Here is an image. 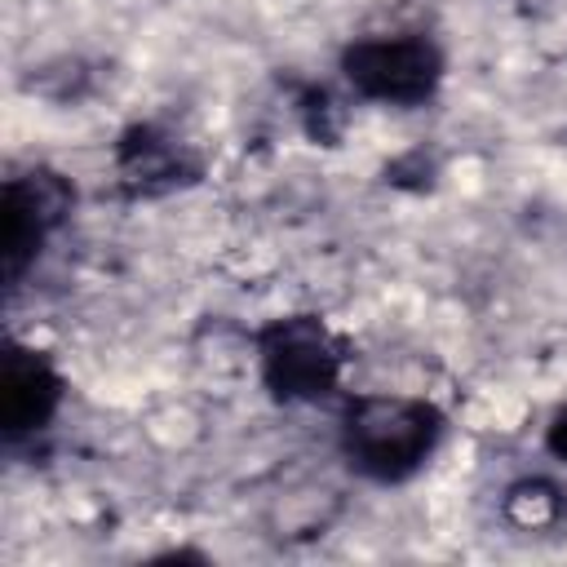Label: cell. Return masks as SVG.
Masks as SVG:
<instances>
[{
	"mask_svg": "<svg viewBox=\"0 0 567 567\" xmlns=\"http://www.w3.org/2000/svg\"><path fill=\"white\" fill-rule=\"evenodd\" d=\"M443 412L412 394H359L341 412V456L368 483H408L443 439Z\"/></svg>",
	"mask_w": 567,
	"mask_h": 567,
	"instance_id": "cell-1",
	"label": "cell"
},
{
	"mask_svg": "<svg viewBox=\"0 0 567 567\" xmlns=\"http://www.w3.org/2000/svg\"><path fill=\"white\" fill-rule=\"evenodd\" d=\"M257 368L275 403H319L341 385L346 341L319 315H279L257 332Z\"/></svg>",
	"mask_w": 567,
	"mask_h": 567,
	"instance_id": "cell-2",
	"label": "cell"
},
{
	"mask_svg": "<svg viewBox=\"0 0 567 567\" xmlns=\"http://www.w3.org/2000/svg\"><path fill=\"white\" fill-rule=\"evenodd\" d=\"M447 58L425 31L359 35L341 49L346 84L381 106H425L443 84Z\"/></svg>",
	"mask_w": 567,
	"mask_h": 567,
	"instance_id": "cell-3",
	"label": "cell"
},
{
	"mask_svg": "<svg viewBox=\"0 0 567 567\" xmlns=\"http://www.w3.org/2000/svg\"><path fill=\"white\" fill-rule=\"evenodd\" d=\"M75 208V186L53 168H31L4 182L0 204V261L9 292L22 284V275L35 266L44 244L58 235V226Z\"/></svg>",
	"mask_w": 567,
	"mask_h": 567,
	"instance_id": "cell-4",
	"label": "cell"
},
{
	"mask_svg": "<svg viewBox=\"0 0 567 567\" xmlns=\"http://www.w3.org/2000/svg\"><path fill=\"white\" fill-rule=\"evenodd\" d=\"M62 394H66V381L44 350L4 341V359H0V434H4V443H22V439H35L40 430H49V421L62 408Z\"/></svg>",
	"mask_w": 567,
	"mask_h": 567,
	"instance_id": "cell-5",
	"label": "cell"
},
{
	"mask_svg": "<svg viewBox=\"0 0 567 567\" xmlns=\"http://www.w3.org/2000/svg\"><path fill=\"white\" fill-rule=\"evenodd\" d=\"M115 159H120V177L133 195H159V190H173L177 182L195 177V159L186 155V146L151 124H133L120 137Z\"/></svg>",
	"mask_w": 567,
	"mask_h": 567,
	"instance_id": "cell-6",
	"label": "cell"
},
{
	"mask_svg": "<svg viewBox=\"0 0 567 567\" xmlns=\"http://www.w3.org/2000/svg\"><path fill=\"white\" fill-rule=\"evenodd\" d=\"M545 447H549L558 461H567V408H558V412L549 416V425H545Z\"/></svg>",
	"mask_w": 567,
	"mask_h": 567,
	"instance_id": "cell-7",
	"label": "cell"
}]
</instances>
